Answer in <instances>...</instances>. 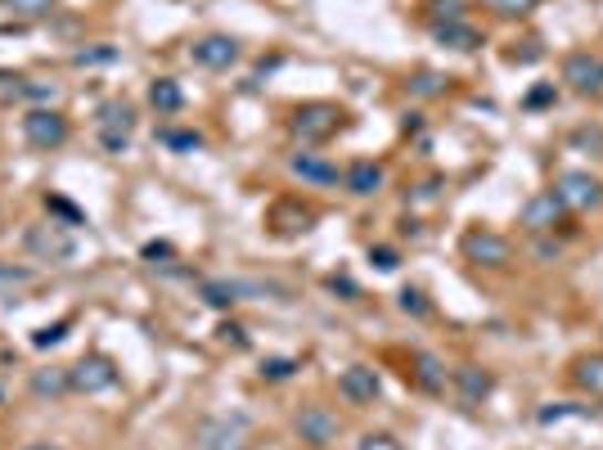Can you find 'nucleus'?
<instances>
[{
	"label": "nucleus",
	"mask_w": 603,
	"mask_h": 450,
	"mask_svg": "<svg viewBox=\"0 0 603 450\" xmlns=\"http://www.w3.org/2000/svg\"><path fill=\"white\" fill-rule=\"evenodd\" d=\"M23 248L37 257V262H69V257L77 252V239L54 221H41V226L23 230Z\"/></svg>",
	"instance_id": "1"
},
{
	"label": "nucleus",
	"mask_w": 603,
	"mask_h": 450,
	"mask_svg": "<svg viewBox=\"0 0 603 450\" xmlns=\"http://www.w3.org/2000/svg\"><path fill=\"white\" fill-rule=\"evenodd\" d=\"M289 126H293V136L302 145H320V140H329L343 126V108L339 104H302Z\"/></svg>",
	"instance_id": "2"
},
{
	"label": "nucleus",
	"mask_w": 603,
	"mask_h": 450,
	"mask_svg": "<svg viewBox=\"0 0 603 450\" xmlns=\"http://www.w3.org/2000/svg\"><path fill=\"white\" fill-rule=\"evenodd\" d=\"M23 140L32 149H63L69 145V117H63L59 108H28L23 117Z\"/></svg>",
	"instance_id": "3"
},
{
	"label": "nucleus",
	"mask_w": 603,
	"mask_h": 450,
	"mask_svg": "<svg viewBox=\"0 0 603 450\" xmlns=\"http://www.w3.org/2000/svg\"><path fill=\"white\" fill-rule=\"evenodd\" d=\"M464 257L468 262H478V266H487V271H505L509 262H513V243L505 239V234H496V230H468L464 234Z\"/></svg>",
	"instance_id": "4"
},
{
	"label": "nucleus",
	"mask_w": 603,
	"mask_h": 450,
	"mask_svg": "<svg viewBox=\"0 0 603 450\" xmlns=\"http://www.w3.org/2000/svg\"><path fill=\"white\" fill-rule=\"evenodd\" d=\"M69 383H73V393L82 397H100V393H113L117 388V365L108 356H82L77 365H69Z\"/></svg>",
	"instance_id": "5"
},
{
	"label": "nucleus",
	"mask_w": 603,
	"mask_h": 450,
	"mask_svg": "<svg viewBox=\"0 0 603 450\" xmlns=\"http://www.w3.org/2000/svg\"><path fill=\"white\" fill-rule=\"evenodd\" d=\"M554 195L568 212H594L603 203V185L590 176V171H563L554 180Z\"/></svg>",
	"instance_id": "6"
},
{
	"label": "nucleus",
	"mask_w": 603,
	"mask_h": 450,
	"mask_svg": "<svg viewBox=\"0 0 603 450\" xmlns=\"http://www.w3.org/2000/svg\"><path fill=\"white\" fill-rule=\"evenodd\" d=\"M563 82L576 91V95H603V59L590 54V50H572L563 59Z\"/></svg>",
	"instance_id": "7"
},
{
	"label": "nucleus",
	"mask_w": 603,
	"mask_h": 450,
	"mask_svg": "<svg viewBox=\"0 0 603 450\" xmlns=\"http://www.w3.org/2000/svg\"><path fill=\"white\" fill-rule=\"evenodd\" d=\"M189 59L198 63V69H212V73L235 69V63H239V41H235V36H226V32L198 36V41L189 45Z\"/></svg>",
	"instance_id": "8"
},
{
	"label": "nucleus",
	"mask_w": 603,
	"mask_h": 450,
	"mask_svg": "<svg viewBox=\"0 0 603 450\" xmlns=\"http://www.w3.org/2000/svg\"><path fill=\"white\" fill-rule=\"evenodd\" d=\"M131 126H136V113H131V104H100V145L108 154H122L131 145Z\"/></svg>",
	"instance_id": "9"
},
{
	"label": "nucleus",
	"mask_w": 603,
	"mask_h": 450,
	"mask_svg": "<svg viewBox=\"0 0 603 450\" xmlns=\"http://www.w3.org/2000/svg\"><path fill=\"white\" fill-rule=\"evenodd\" d=\"M198 450H248V419H208L198 432Z\"/></svg>",
	"instance_id": "10"
},
{
	"label": "nucleus",
	"mask_w": 603,
	"mask_h": 450,
	"mask_svg": "<svg viewBox=\"0 0 603 450\" xmlns=\"http://www.w3.org/2000/svg\"><path fill=\"white\" fill-rule=\"evenodd\" d=\"M563 203H559V195L554 189H541V195H531L527 203H522V226L531 230V234H550L559 221H563Z\"/></svg>",
	"instance_id": "11"
},
{
	"label": "nucleus",
	"mask_w": 603,
	"mask_h": 450,
	"mask_svg": "<svg viewBox=\"0 0 603 450\" xmlns=\"http://www.w3.org/2000/svg\"><path fill=\"white\" fill-rule=\"evenodd\" d=\"M293 428H298V437L306 446H329L333 437H339V415L324 410V406H302L298 419H293Z\"/></svg>",
	"instance_id": "12"
},
{
	"label": "nucleus",
	"mask_w": 603,
	"mask_h": 450,
	"mask_svg": "<svg viewBox=\"0 0 603 450\" xmlns=\"http://www.w3.org/2000/svg\"><path fill=\"white\" fill-rule=\"evenodd\" d=\"M339 393H343L352 406H374L378 393H383V383H378V374H374L370 365H347V369L339 374Z\"/></svg>",
	"instance_id": "13"
},
{
	"label": "nucleus",
	"mask_w": 603,
	"mask_h": 450,
	"mask_svg": "<svg viewBox=\"0 0 603 450\" xmlns=\"http://www.w3.org/2000/svg\"><path fill=\"white\" fill-rule=\"evenodd\" d=\"M455 393L464 406H482L491 393H496V378L482 369V365H459L455 369Z\"/></svg>",
	"instance_id": "14"
},
{
	"label": "nucleus",
	"mask_w": 603,
	"mask_h": 450,
	"mask_svg": "<svg viewBox=\"0 0 603 450\" xmlns=\"http://www.w3.org/2000/svg\"><path fill=\"white\" fill-rule=\"evenodd\" d=\"M343 185L352 189L356 199H370V195H378V189H383V167H378V163H370V158H361V163H352V167H347Z\"/></svg>",
	"instance_id": "15"
},
{
	"label": "nucleus",
	"mask_w": 603,
	"mask_h": 450,
	"mask_svg": "<svg viewBox=\"0 0 603 450\" xmlns=\"http://www.w3.org/2000/svg\"><path fill=\"white\" fill-rule=\"evenodd\" d=\"M289 171L302 176V180H311V185H339V167L324 163L320 154H293V158H289Z\"/></svg>",
	"instance_id": "16"
},
{
	"label": "nucleus",
	"mask_w": 603,
	"mask_h": 450,
	"mask_svg": "<svg viewBox=\"0 0 603 450\" xmlns=\"http://www.w3.org/2000/svg\"><path fill=\"white\" fill-rule=\"evenodd\" d=\"M69 393H73L69 369L50 365V369H37V374H32V397H41V401H59V397H69Z\"/></svg>",
	"instance_id": "17"
},
{
	"label": "nucleus",
	"mask_w": 603,
	"mask_h": 450,
	"mask_svg": "<svg viewBox=\"0 0 603 450\" xmlns=\"http://www.w3.org/2000/svg\"><path fill=\"white\" fill-rule=\"evenodd\" d=\"M572 383L590 397H603V352H590V356H576L572 365Z\"/></svg>",
	"instance_id": "18"
},
{
	"label": "nucleus",
	"mask_w": 603,
	"mask_h": 450,
	"mask_svg": "<svg viewBox=\"0 0 603 450\" xmlns=\"http://www.w3.org/2000/svg\"><path fill=\"white\" fill-rule=\"evenodd\" d=\"M433 36H437L441 45H455V50H478V45H482L478 28H468V23H459V19L437 23V28H433Z\"/></svg>",
	"instance_id": "19"
},
{
	"label": "nucleus",
	"mask_w": 603,
	"mask_h": 450,
	"mask_svg": "<svg viewBox=\"0 0 603 450\" xmlns=\"http://www.w3.org/2000/svg\"><path fill=\"white\" fill-rule=\"evenodd\" d=\"M415 378L424 393H446V365L433 352H415Z\"/></svg>",
	"instance_id": "20"
},
{
	"label": "nucleus",
	"mask_w": 603,
	"mask_h": 450,
	"mask_svg": "<svg viewBox=\"0 0 603 450\" xmlns=\"http://www.w3.org/2000/svg\"><path fill=\"white\" fill-rule=\"evenodd\" d=\"M149 104H154L158 113H180V108H185V91H180V82L158 77V82L149 86Z\"/></svg>",
	"instance_id": "21"
},
{
	"label": "nucleus",
	"mask_w": 603,
	"mask_h": 450,
	"mask_svg": "<svg viewBox=\"0 0 603 450\" xmlns=\"http://www.w3.org/2000/svg\"><path fill=\"white\" fill-rule=\"evenodd\" d=\"M204 302L217 306V311H230V306L239 302V284H235V280H208V284H204Z\"/></svg>",
	"instance_id": "22"
},
{
	"label": "nucleus",
	"mask_w": 603,
	"mask_h": 450,
	"mask_svg": "<svg viewBox=\"0 0 603 450\" xmlns=\"http://www.w3.org/2000/svg\"><path fill=\"white\" fill-rule=\"evenodd\" d=\"M6 10H14L19 19H50L54 0H6Z\"/></svg>",
	"instance_id": "23"
},
{
	"label": "nucleus",
	"mask_w": 603,
	"mask_h": 450,
	"mask_svg": "<svg viewBox=\"0 0 603 450\" xmlns=\"http://www.w3.org/2000/svg\"><path fill=\"white\" fill-rule=\"evenodd\" d=\"M487 10H496L500 19H522V14H531L536 10V0H482Z\"/></svg>",
	"instance_id": "24"
},
{
	"label": "nucleus",
	"mask_w": 603,
	"mask_h": 450,
	"mask_svg": "<svg viewBox=\"0 0 603 450\" xmlns=\"http://www.w3.org/2000/svg\"><path fill=\"white\" fill-rule=\"evenodd\" d=\"M163 145L180 149V154H194V149H204V136L198 132H163Z\"/></svg>",
	"instance_id": "25"
},
{
	"label": "nucleus",
	"mask_w": 603,
	"mask_h": 450,
	"mask_svg": "<svg viewBox=\"0 0 603 450\" xmlns=\"http://www.w3.org/2000/svg\"><path fill=\"white\" fill-rule=\"evenodd\" d=\"M446 91V82L437 77V73H419L415 82H410V95H419V100H433V95H441Z\"/></svg>",
	"instance_id": "26"
},
{
	"label": "nucleus",
	"mask_w": 603,
	"mask_h": 450,
	"mask_svg": "<svg viewBox=\"0 0 603 450\" xmlns=\"http://www.w3.org/2000/svg\"><path fill=\"white\" fill-rule=\"evenodd\" d=\"M23 284H32V271H28V266L0 262V289H23Z\"/></svg>",
	"instance_id": "27"
},
{
	"label": "nucleus",
	"mask_w": 603,
	"mask_h": 450,
	"mask_svg": "<svg viewBox=\"0 0 603 450\" xmlns=\"http://www.w3.org/2000/svg\"><path fill=\"white\" fill-rule=\"evenodd\" d=\"M572 145H576V149L603 154V126H581V132H572Z\"/></svg>",
	"instance_id": "28"
},
{
	"label": "nucleus",
	"mask_w": 603,
	"mask_h": 450,
	"mask_svg": "<svg viewBox=\"0 0 603 450\" xmlns=\"http://www.w3.org/2000/svg\"><path fill=\"white\" fill-rule=\"evenodd\" d=\"M356 450H406V446H401L392 432H365V437L356 441Z\"/></svg>",
	"instance_id": "29"
},
{
	"label": "nucleus",
	"mask_w": 603,
	"mask_h": 450,
	"mask_svg": "<svg viewBox=\"0 0 603 450\" xmlns=\"http://www.w3.org/2000/svg\"><path fill=\"white\" fill-rule=\"evenodd\" d=\"M293 369H298V360H289V356H275V360H266V365H261V374H266V378H275V383H280V378H289Z\"/></svg>",
	"instance_id": "30"
},
{
	"label": "nucleus",
	"mask_w": 603,
	"mask_h": 450,
	"mask_svg": "<svg viewBox=\"0 0 603 450\" xmlns=\"http://www.w3.org/2000/svg\"><path fill=\"white\" fill-rule=\"evenodd\" d=\"M401 311H410V315H428L424 293H419V289H406V293H401Z\"/></svg>",
	"instance_id": "31"
},
{
	"label": "nucleus",
	"mask_w": 603,
	"mask_h": 450,
	"mask_svg": "<svg viewBox=\"0 0 603 450\" xmlns=\"http://www.w3.org/2000/svg\"><path fill=\"white\" fill-rule=\"evenodd\" d=\"M63 329H69V320H59V325H50V329H37L32 343H37V347H54V343L63 338Z\"/></svg>",
	"instance_id": "32"
},
{
	"label": "nucleus",
	"mask_w": 603,
	"mask_h": 450,
	"mask_svg": "<svg viewBox=\"0 0 603 450\" xmlns=\"http://www.w3.org/2000/svg\"><path fill=\"white\" fill-rule=\"evenodd\" d=\"M370 262L378 266V271H396L401 262H396V252L392 248H370Z\"/></svg>",
	"instance_id": "33"
},
{
	"label": "nucleus",
	"mask_w": 603,
	"mask_h": 450,
	"mask_svg": "<svg viewBox=\"0 0 603 450\" xmlns=\"http://www.w3.org/2000/svg\"><path fill=\"white\" fill-rule=\"evenodd\" d=\"M45 208H50V212H59V217H69V226H77V221H82V212H77L73 203H63V199H54V195L45 199Z\"/></svg>",
	"instance_id": "34"
},
{
	"label": "nucleus",
	"mask_w": 603,
	"mask_h": 450,
	"mask_svg": "<svg viewBox=\"0 0 603 450\" xmlns=\"http://www.w3.org/2000/svg\"><path fill=\"white\" fill-rule=\"evenodd\" d=\"M531 252H536V257H541V262H554V257H559V243H550V239H541V234H536Z\"/></svg>",
	"instance_id": "35"
},
{
	"label": "nucleus",
	"mask_w": 603,
	"mask_h": 450,
	"mask_svg": "<svg viewBox=\"0 0 603 450\" xmlns=\"http://www.w3.org/2000/svg\"><path fill=\"white\" fill-rule=\"evenodd\" d=\"M545 100H554V91H550V86H541V91H531V104H545Z\"/></svg>",
	"instance_id": "36"
},
{
	"label": "nucleus",
	"mask_w": 603,
	"mask_h": 450,
	"mask_svg": "<svg viewBox=\"0 0 603 450\" xmlns=\"http://www.w3.org/2000/svg\"><path fill=\"white\" fill-rule=\"evenodd\" d=\"M221 334H226V338H235V347H243V329H235V325H226Z\"/></svg>",
	"instance_id": "37"
},
{
	"label": "nucleus",
	"mask_w": 603,
	"mask_h": 450,
	"mask_svg": "<svg viewBox=\"0 0 603 450\" xmlns=\"http://www.w3.org/2000/svg\"><path fill=\"white\" fill-rule=\"evenodd\" d=\"M23 450H63V446H54V441H32V446H23Z\"/></svg>",
	"instance_id": "38"
}]
</instances>
